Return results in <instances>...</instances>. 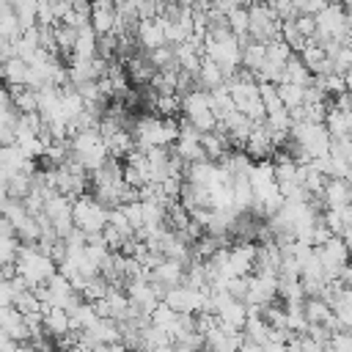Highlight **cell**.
<instances>
[{
    "label": "cell",
    "mask_w": 352,
    "mask_h": 352,
    "mask_svg": "<svg viewBox=\"0 0 352 352\" xmlns=\"http://www.w3.org/2000/svg\"><path fill=\"white\" fill-rule=\"evenodd\" d=\"M72 223L82 234H99L107 226V206H102L94 195L80 192L72 198Z\"/></svg>",
    "instance_id": "obj_1"
},
{
    "label": "cell",
    "mask_w": 352,
    "mask_h": 352,
    "mask_svg": "<svg viewBox=\"0 0 352 352\" xmlns=\"http://www.w3.org/2000/svg\"><path fill=\"white\" fill-rule=\"evenodd\" d=\"M278 28H280V19L275 16V11L267 3H250V8H248V36H250V41L278 38Z\"/></svg>",
    "instance_id": "obj_2"
},
{
    "label": "cell",
    "mask_w": 352,
    "mask_h": 352,
    "mask_svg": "<svg viewBox=\"0 0 352 352\" xmlns=\"http://www.w3.org/2000/svg\"><path fill=\"white\" fill-rule=\"evenodd\" d=\"M253 258H256V245L242 239L239 245L228 248V261H226V275H250L253 272Z\"/></svg>",
    "instance_id": "obj_3"
},
{
    "label": "cell",
    "mask_w": 352,
    "mask_h": 352,
    "mask_svg": "<svg viewBox=\"0 0 352 352\" xmlns=\"http://www.w3.org/2000/svg\"><path fill=\"white\" fill-rule=\"evenodd\" d=\"M135 38L140 41V47L148 52L154 47L165 44V33H162V16H151V19H138L135 28Z\"/></svg>",
    "instance_id": "obj_4"
},
{
    "label": "cell",
    "mask_w": 352,
    "mask_h": 352,
    "mask_svg": "<svg viewBox=\"0 0 352 352\" xmlns=\"http://www.w3.org/2000/svg\"><path fill=\"white\" fill-rule=\"evenodd\" d=\"M322 206L324 209H336V206H346L352 192H349V182L346 179H327L322 187Z\"/></svg>",
    "instance_id": "obj_5"
},
{
    "label": "cell",
    "mask_w": 352,
    "mask_h": 352,
    "mask_svg": "<svg viewBox=\"0 0 352 352\" xmlns=\"http://www.w3.org/2000/svg\"><path fill=\"white\" fill-rule=\"evenodd\" d=\"M214 316H217V327H220L223 333H236V330H242V324H245V302L231 300V302H226Z\"/></svg>",
    "instance_id": "obj_6"
},
{
    "label": "cell",
    "mask_w": 352,
    "mask_h": 352,
    "mask_svg": "<svg viewBox=\"0 0 352 352\" xmlns=\"http://www.w3.org/2000/svg\"><path fill=\"white\" fill-rule=\"evenodd\" d=\"M201 148H204V157L206 160H220L226 151H231V143H228V135L223 132V129H212V132H201Z\"/></svg>",
    "instance_id": "obj_7"
},
{
    "label": "cell",
    "mask_w": 352,
    "mask_h": 352,
    "mask_svg": "<svg viewBox=\"0 0 352 352\" xmlns=\"http://www.w3.org/2000/svg\"><path fill=\"white\" fill-rule=\"evenodd\" d=\"M198 138H201V132H192V135H176V140H173V154L182 157L187 165H190V162H201V160H206Z\"/></svg>",
    "instance_id": "obj_8"
},
{
    "label": "cell",
    "mask_w": 352,
    "mask_h": 352,
    "mask_svg": "<svg viewBox=\"0 0 352 352\" xmlns=\"http://www.w3.org/2000/svg\"><path fill=\"white\" fill-rule=\"evenodd\" d=\"M322 124H324V129H327L330 138H344V135H349V129H352V113H349V110H338V107H333V102H330Z\"/></svg>",
    "instance_id": "obj_9"
},
{
    "label": "cell",
    "mask_w": 352,
    "mask_h": 352,
    "mask_svg": "<svg viewBox=\"0 0 352 352\" xmlns=\"http://www.w3.org/2000/svg\"><path fill=\"white\" fill-rule=\"evenodd\" d=\"M182 278H184V264H179V261H173V258H162V261L151 270V280L162 283L165 289L182 286Z\"/></svg>",
    "instance_id": "obj_10"
},
{
    "label": "cell",
    "mask_w": 352,
    "mask_h": 352,
    "mask_svg": "<svg viewBox=\"0 0 352 352\" xmlns=\"http://www.w3.org/2000/svg\"><path fill=\"white\" fill-rule=\"evenodd\" d=\"M96 33L91 25H82L77 28V38H74V47H72V55L74 58H82V60H91L96 58Z\"/></svg>",
    "instance_id": "obj_11"
},
{
    "label": "cell",
    "mask_w": 352,
    "mask_h": 352,
    "mask_svg": "<svg viewBox=\"0 0 352 352\" xmlns=\"http://www.w3.org/2000/svg\"><path fill=\"white\" fill-rule=\"evenodd\" d=\"M280 82H294V85H308L311 82V72H308V66L300 60V55H289V60L283 63V80Z\"/></svg>",
    "instance_id": "obj_12"
},
{
    "label": "cell",
    "mask_w": 352,
    "mask_h": 352,
    "mask_svg": "<svg viewBox=\"0 0 352 352\" xmlns=\"http://www.w3.org/2000/svg\"><path fill=\"white\" fill-rule=\"evenodd\" d=\"M195 85L204 88V91H212V88H217V85H223V72H220V66L212 63V60H206V58H201V66H198V72H195Z\"/></svg>",
    "instance_id": "obj_13"
},
{
    "label": "cell",
    "mask_w": 352,
    "mask_h": 352,
    "mask_svg": "<svg viewBox=\"0 0 352 352\" xmlns=\"http://www.w3.org/2000/svg\"><path fill=\"white\" fill-rule=\"evenodd\" d=\"M264 60H267V52H264V41H248L245 47H242V55H239V66L242 69H250L253 74L264 66Z\"/></svg>",
    "instance_id": "obj_14"
},
{
    "label": "cell",
    "mask_w": 352,
    "mask_h": 352,
    "mask_svg": "<svg viewBox=\"0 0 352 352\" xmlns=\"http://www.w3.org/2000/svg\"><path fill=\"white\" fill-rule=\"evenodd\" d=\"M157 69L148 63V58L146 55H129L126 58V74H129V80L132 82H140V85H148V80H151V74H154Z\"/></svg>",
    "instance_id": "obj_15"
},
{
    "label": "cell",
    "mask_w": 352,
    "mask_h": 352,
    "mask_svg": "<svg viewBox=\"0 0 352 352\" xmlns=\"http://www.w3.org/2000/svg\"><path fill=\"white\" fill-rule=\"evenodd\" d=\"M11 107L16 113H36V91L28 85H8Z\"/></svg>",
    "instance_id": "obj_16"
},
{
    "label": "cell",
    "mask_w": 352,
    "mask_h": 352,
    "mask_svg": "<svg viewBox=\"0 0 352 352\" xmlns=\"http://www.w3.org/2000/svg\"><path fill=\"white\" fill-rule=\"evenodd\" d=\"M41 324H44V333L52 336V338L60 336V333H66V330H72L69 327V314L63 308H55V305L47 308V314L41 316Z\"/></svg>",
    "instance_id": "obj_17"
},
{
    "label": "cell",
    "mask_w": 352,
    "mask_h": 352,
    "mask_svg": "<svg viewBox=\"0 0 352 352\" xmlns=\"http://www.w3.org/2000/svg\"><path fill=\"white\" fill-rule=\"evenodd\" d=\"M104 148H107V157H124L126 151H132L135 148V143H132V135L121 126V129H116L113 135H107L104 138Z\"/></svg>",
    "instance_id": "obj_18"
},
{
    "label": "cell",
    "mask_w": 352,
    "mask_h": 352,
    "mask_svg": "<svg viewBox=\"0 0 352 352\" xmlns=\"http://www.w3.org/2000/svg\"><path fill=\"white\" fill-rule=\"evenodd\" d=\"M302 311H305L308 324H324V322L333 316L330 305H327L322 297H305V300H302Z\"/></svg>",
    "instance_id": "obj_19"
},
{
    "label": "cell",
    "mask_w": 352,
    "mask_h": 352,
    "mask_svg": "<svg viewBox=\"0 0 352 352\" xmlns=\"http://www.w3.org/2000/svg\"><path fill=\"white\" fill-rule=\"evenodd\" d=\"M96 319H99V316H96L94 305L82 300V302H80V305H77V308L69 314V327H72V330H88V327H91Z\"/></svg>",
    "instance_id": "obj_20"
},
{
    "label": "cell",
    "mask_w": 352,
    "mask_h": 352,
    "mask_svg": "<svg viewBox=\"0 0 352 352\" xmlns=\"http://www.w3.org/2000/svg\"><path fill=\"white\" fill-rule=\"evenodd\" d=\"M275 91H278V99H280V104H283L286 110L302 104V85H294V82H278Z\"/></svg>",
    "instance_id": "obj_21"
},
{
    "label": "cell",
    "mask_w": 352,
    "mask_h": 352,
    "mask_svg": "<svg viewBox=\"0 0 352 352\" xmlns=\"http://www.w3.org/2000/svg\"><path fill=\"white\" fill-rule=\"evenodd\" d=\"M88 25L94 28L96 36H107V33H113V25H116V8H110V11H91Z\"/></svg>",
    "instance_id": "obj_22"
},
{
    "label": "cell",
    "mask_w": 352,
    "mask_h": 352,
    "mask_svg": "<svg viewBox=\"0 0 352 352\" xmlns=\"http://www.w3.org/2000/svg\"><path fill=\"white\" fill-rule=\"evenodd\" d=\"M104 294H107V280H104L102 275L85 278V283H82V289H80V297H82L85 302H94V300H99V297H104Z\"/></svg>",
    "instance_id": "obj_23"
},
{
    "label": "cell",
    "mask_w": 352,
    "mask_h": 352,
    "mask_svg": "<svg viewBox=\"0 0 352 352\" xmlns=\"http://www.w3.org/2000/svg\"><path fill=\"white\" fill-rule=\"evenodd\" d=\"M148 63L154 69H168V66H176V58H173V47L170 44H162V47H154L146 52Z\"/></svg>",
    "instance_id": "obj_24"
},
{
    "label": "cell",
    "mask_w": 352,
    "mask_h": 352,
    "mask_svg": "<svg viewBox=\"0 0 352 352\" xmlns=\"http://www.w3.org/2000/svg\"><path fill=\"white\" fill-rule=\"evenodd\" d=\"M28 190H30V173L16 170V173L8 176V182H6V192H8V198H25Z\"/></svg>",
    "instance_id": "obj_25"
},
{
    "label": "cell",
    "mask_w": 352,
    "mask_h": 352,
    "mask_svg": "<svg viewBox=\"0 0 352 352\" xmlns=\"http://www.w3.org/2000/svg\"><path fill=\"white\" fill-rule=\"evenodd\" d=\"M143 226H165V206L160 201H140Z\"/></svg>",
    "instance_id": "obj_26"
},
{
    "label": "cell",
    "mask_w": 352,
    "mask_h": 352,
    "mask_svg": "<svg viewBox=\"0 0 352 352\" xmlns=\"http://www.w3.org/2000/svg\"><path fill=\"white\" fill-rule=\"evenodd\" d=\"M179 107H182V96H179V94H157L151 110H157V113H162L165 118H170V116L179 113Z\"/></svg>",
    "instance_id": "obj_27"
},
{
    "label": "cell",
    "mask_w": 352,
    "mask_h": 352,
    "mask_svg": "<svg viewBox=\"0 0 352 352\" xmlns=\"http://www.w3.org/2000/svg\"><path fill=\"white\" fill-rule=\"evenodd\" d=\"M107 226L118 228V231H121L124 236H132V226H129V220L124 217L121 206H110V209H107Z\"/></svg>",
    "instance_id": "obj_28"
},
{
    "label": "cell",
    "mask_w": 352,
    "mask_h": 352,
    "mask_svg": "<svg viewBox=\"0 0 352 352\" xmlns=\"http://www.w3.org/2000/svg\"><path fill=\"white\" fill-rule=\"evenodd\" d=\"M327 346H330V352H352V336L346 330H336V333H330Z\"/></svg>",
    "instance_id": "obj_29"
},
{
    "label": "cell",
    "mask_w": 352,
    "mask_h": 352,
    "mask_svg": "<svg viewBox=\"0 0 352 352\" xmlns=\"http://www.w3.org/2000/svg\"><path fill=\"white\" fill-rule=\"evenodd\" d=\"M118 206H121V212H124V217L129 220V226H132V231L143 226V212H140V201H126V204H118Z\"/></svg>",
    "instance_id": "obj_30"
},
{
    "label": "cell",
    "mask_w": 352,
    "mask_h": 352,
    "mask_svg": "<svg viewBox=\"0 0 352 352\" xmlns=\"http://www.w3.org/2000/svg\"><path fill=\"white\" fill-rule=\"evenodd\" d=\"M16 250H19V239L16 236H0V264L14 261Z\"/></svg>",
    "instance_id": "obj_31"
},
{
    "label": "cell",
    "mask_w": 352,
    "mask_h": 352,
    "mask_svg": "<svg viewBox=\"0 0 352 352\" xmlns=\"http://www.w3.org/2000/svg\"><path fill=\"white\" fill-rule=\"evenodd\" d=\"M11 300H14V292H11L8 280H0V305H11Z\"/></svg>",
    "instance_id": "obj_32"
},
{
    "label": "cell",
    "mask_w": 352,
    "mask_h": 352,
    "mask_svg": "<svg viewBox=\"0 0 352 352\" xmlns=\"http://www.w3.org/2000/svg\"><path fill=\"white\" fill-rule=\"evenodd\" d=\"M3 107H11V96H8V85L0 80V110Z\"/></svg>",
    "instance_id": "obj_33"
},
{
    "label": "cell",
    "mask_w": 352,
    "mask_h": 352,
    "mask_svg": "<svg viewBox=\"0 0 352 352\" xmlns=\"http://www.w3.org/2000/svg\"><path fill=\"white\" fill-rule=\"evenodd\" d=\"M110 352H129V349L124 346V341H113L110 344Z\"/></svg>",
    "instance_id": "obj_34"
},
{
    "label": "cell",
    "mask_w": 352,
    "mask_h": 352,
    "mask_svg": "<svg viewBox=\"0 0 352 352\" xmlns=\"http://www.w3.org/2000/svg\"><path fill=\"white\" fill-rule=\"evenodd\" d=\"M248 3H267V0H248Z\"/></svg>",
    "instance_id": "obj_35"
}]
</instances>
